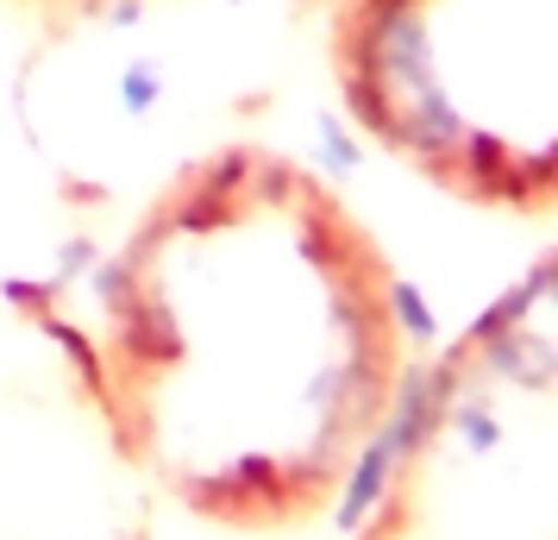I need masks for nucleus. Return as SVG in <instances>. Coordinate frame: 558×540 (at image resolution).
Returning <instances> with one entry per match:
<instances>
[{"mask_svg":"<svg viewBox=\"0 0 558 540\" xmlns=\"http://www.w3.org/2000/svg\"><path fill=\"white\" fill-rule=\"evenodd\" d=\"M76 314L157 509L227 535L320 521L396 403L383 271L264 152L177 170L107 245Z\"/></svg>","mask_w":558,"mask_h":540,"instance_id":"1","label":"nucleus"},{"mask_svg":"<svg viewBox=\"0 0 558 540\" xmlns=\"http://www.w3.org/2000/svg\"><path fill=\"white\" fill-rule=\"evenodd\" d=\"M157 515L76 302L0 284V540H157Z\"/></svg>","mask_w":558,"mask_h":540,"instance_id":"2","label":"nucleus"},{"mask_svg":"<svg viewBox=\"0 0 558 540\" xmlns=\"http://www.w3.org/2000/svg\"><path fill=\"white\" fill-rule=\"evenodd\" d=\"M13 13H51V20H95V13H120L126 0H0Z\"/></svg>","mask_w":558,"mask_h":540,"instance_id":"3","label":"nucleus"}]
</instances>
